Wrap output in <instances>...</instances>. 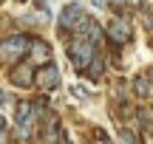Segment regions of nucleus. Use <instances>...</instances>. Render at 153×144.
<instances>
[{
	"mask_svg": "<svg viewBox=\"0 0 153 144\" xmlns=\"http://www.w3.org/2000/svg\"><path fill=\"white\" fill-rule=\"evenodd\" d=\"M28 51H31V40H26V37H9V40L0 43V62L14 65V62L23 60Z\"/></svg>",
	"mask_w": 153,
	"mask_h": 144,
	"instance_id": "obj_1",
	"label": "nucleus"
},
{
	"mask_svg": "<svg viewBox=\"0 0 153 144\" xmlns=\"http://www.w3.org/2000/svg\"><path fill=\"white\" fill-rule=\"evenodd\" d=\"M68 57H71V62L76 68H88L97 57H94V43L91 40H82V37H76L74 43H71V48H68Z\"/></svg>",
	"mask_w": 153,
	"mask_h": 144,
	"instance_id": "obj_2",
	"label": "nucleus"
},
{
	"mask_svg": "<svg viewBox=\"0 0 153 144\" xmlns=\"http://www.w3.org/2000/svg\"><path fill=\"white\" fill-rule=\"evenodd\" d=\"M34 113H31V105L28 102H20L17 105V133H20V139H31V127H34Z\"/></svg>",
	"mask_w": 153,
	"mask_h": 144,
	"instance_id": "obj_3",
	"label": "nucleus"
},
{
	"mask_svg": "<svg viewBox=\"0 0 153 144\" xmlns=\"http://www.w3.org/2000/svg\"><path fill=\"white\" fill-rule=\"evenodd\" d=\"M82 17H85V11H82L79 3L65 6V9H62V14H60V28H65V31H76V26H79Z\"/></svg>",
	"mask_w": 153,
	"mask_h": 144,
	"instance_id": "obj_4",
	"label": "nucleus"
},
{
	"mask_svg": "<svg viewBox=\"0 0 153 144\" xmlns=\"http://www.w3.org/2000/svg\"><path fill=\"white\" fill-rule=\"evenodd\" d=\"M108 37H111V43H116V45L131 43V23L128 20H111L108 23Z\"/></svg>",
	"mask_w": 153,
	"mask_h": 144,
	"instance_id": "obj_5",
	"label": "nucleus"
},
{
	"mask_svg": "<svg viewBox=\"0 0 153 144\" xmlns=\"http://www.w3.org/2000/svg\"><path fill=\"white\" fill-rule=\"evenodd\" d=\"M37 85H40L43 90H54L57 85H60V68L51 65V62H48V65H43V68L37 71Z\"/></svg>",
	"mask_w": 153,
	"mask_h": 144,
	"instance_id": "obj_6",
	"label": "nucleus"
},
{
	"mask_svg": "<svg viewBox=\"0 0 153 144\" xmlns=\"http://www.w3.org/2000/svg\"><path fill=\"white\" fill-rule=\"evenodd\" d=\"M11 82H17L20 88H28L31 82H37V73H34V65H28V62L17 65L14 71H11Z\"/></svg>",
	"mask_w": 153,
	"mask_h": 144,
	"instance_id": "obj_7",
	"label": "nucleus"
},
{
	"mask_svg": "<svg viewBox=\"0 0 153 144\" xmlns=\"http://www.w3.org/2000/svg\"><path fill=\"white\" fill-rule=\"evenodd\" d=\"M28 54L34 57L37 65H48L51 62V48L43 43V40H31V51H28Z\"/></svg>",
	"mask_w": 153,
	"mask_h": 144,
	"instance_id": "obj_8",
	"label": "nucleus"
},
{
	"mask_svg": "<svg viewBox=\"0 0 153 144\" xmlns=\"http://www.w3.org/2000/svg\"><path fill=\"white\" fill-rule=\"evenodd\" d=\"M133 88H136V93L142 96V99H145V96H150V76H148V73L136 76V79H133Z\"/></svg>",
	"mask_w": 153,
	"mask_h": 144,
	"instance_id": "obj_9",
	"label": "nucleus"
},
{
	"mask_svg": "<svg viewBox=\"0 0 153 144\" xmlns=\"http://www.w3.org/2000/svg\"><path fill=\"white\" fill-rule=\"evenodd\" d=\"M57 136H60L57 119H48V124H45V133H43V141H45V144H57Z\"/></svg>",
	"mask_w": 153,
	"mask_h": 144,
	"instance_id": "obj_10",
	"label": "nucleus"
},
{
	"mask_svg": "<svg viewBox=\"0 0 153 144\" xmlns=\"http://www.w3.org/2000/svg\"><path fill=\"white\" fill-rule=\"evenodd\" d=\"M102 71H105V60H99V57H97V60L91 62V68H88V76H91V79H99V76H102Z\"/></svg>",
	"mask_w": 153,
	"mask_h": 144,
	"instance_id": "obj_11",
	"label": "nucleus"
},
{
	"mask_svg": "<svg viewBox=\"0 0 153 144\" xmlns=\"http://www.w3.org/2000/svg\"><path fill=\"white\" fill-rule=\"evenodd\" d=\"M88 40H91L94 45H99V40H102V28H97V26H94L91 31H88Z\"/></svg>",
	"mask_w": 153,
	"mask_h": 144,
	"instance_id": "obj_12",
	"label": "nucleus"
},
{
	"mask_svg": "<svg viewBox=\"0 0 153 144\" xmlns=\"http://www.w3.org/2000/svg\"><path fill=\"white\" fill-rule=\"evenodd\" d=\"M116 3H125V6H139L142 0H116Z\"/></svg>",
	"mask_w": 153,
	"mask_h": 144,
	"instance_id": "obj_13",
	"label": "nucleus"
},
{
	"mask_svg": "<svg viewBox=\"0 0 153 144\" xmlns=\"http://www.w3.org/2000/svg\"><path fill=\"white\" fill-rule=\"evenodd\" d=\"M99 144H111V141H108V139H105V136H102V133H99Z\"/></svg>",
	"mask_w": 153,
	"mask_h": 144,
	"instance_id": "obj_14",
	"label": "nucleus"
},
{
	"mask_svg": "<svg viewBox=\"0 0 153 144\" xmlns=\"http://www.w3.org/2000/svg\"><path fill=\"white\" fill-rule=\"evenodd\" d=\"M0 144H6V136H3V130H0Z\"/></svg>",
	"mask_w": 153,
	"mask_h": 144,
	"instance_id": "obj_15",
	"label": "nucleus"
},
{
	"mask_svg": "<svg viewBox=\"0 0 153 144\" xmlns=\"http://www.w3.org/2000/svg\"><path fill=\"white\" fill-rule=\"evenodd\" d=\"M148 76H150V82H153V71H150V73H148Z\"/></svg>",
	"mask_w": 153,
	"mask_h": 144,
	"instance_id": "obj_16",
	"label": "nucleus"
}]
</instances>
